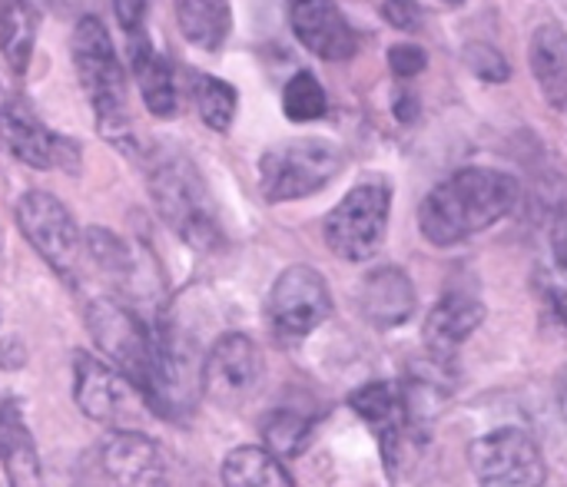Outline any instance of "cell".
<instances>
[{
  "label": "cell",
  "mask_w": 567,
  "mask_h": 487,
  "mask_svg": "<svg viewBox=\"0 0 567 487\" xmlns=\"http://www.w3.org/2000/svg\"><path fill=\"white\" fill-rule=\"evenodd\" d=\"M518 196L515 176L488 166H465L422 199L419 229L432 246L449 249L502 222L518 206Z\"/></svg>",
  "instance_id": "obj_1"
},
{
  "label": "cell",
  "mask_w": 567,
  "mask_h": 487,
  "mask_svg": "<svg viewBox=\"0 0 567 487\" xmlns=\"http://www.w3.org/2000/svg\"><path fill=\"white\" fill-rule=\"evenodd\" d=\"M73 66L80 76V86L93 106L96 129L116 146L133 143V113H130V90L126 73L120 66V56L110 43L106 27L100 17H80L73 30Z\"/></svg>",
  "instance_id": "obj_2"
},
{
  "label": "cell",
  "mask_w": 567,
  "mask_h": 487,
  "mask_svg": "<svg viewBox=\"0 0 567 487\" xmlns=\"http://www.w3.org/2000/svg\"><path fill=\"white\" fill-rule=\"evenodd\" d=\"M150 196L159 219L196 252H213L223 242V229L213 213V196L189 156L163 153L150 169Z\"/></svg>",
  "instance_id": "obj_3"
},
{
  "label": "cell",
  "mask_w": 567,
  "mask_h": 487,
  "mask_svg": "<svg viewBox=\"0 0 567 487\" xmlns=\"http://www.w3.org/2000/svg\"><path fill=\"white\" fill-rule=\"evenodd\" d=\"M342 169V149L332 139L302 136L279 143L262 153L259 176H262V196L269 203H289L319 193L329 186Z\"/></svg>",
  "instance_id": "obj_4"
},
{
  "label": "cell",
  "mask_w": 567,
  "mask_h": 487,
  "mask_svg": "<svg viewBox=\"0 0 567 487\" xmlns=\"http://www.w3.org/2000/svg\"><path fill=\"white\" fill-rule=\"evenodd\" d=\"M389 213H392V189L385 183L372 179L349 189L346 199L322 222L326 246L346 262L372 259L385 242Z\"/></svg>",
  "instance_id": "obj_5"
},
{
  "label": "cell",
  "mask_w": 567,
  "mask_h": 487,
  "mask_svg": "<svg viewBox=\"0 0 567 487\" xmlns=\"http://www.w3.org/2000/svg\"><path fill=\"white\" fill-rule=\"evenodd\" d=\"M73 402L90 422L110 428H130L143 418V408H150L130 375L86 352L73 359Z\"/></svg>",
  "instance_id": "obj_6"
},
{
  "label": "cell",
  "mask_w": 567,
  "mask_h": 487,
  "mask_svg": "<svg viewBox=\"0 0 567 487\" xmlns=\"http://www.w3.org/2000/svg\"><path fill=\"white\" fill-rule=\"evenodd\" d=\"M17 226L53 272H60L66 282H76V266L83 249L80 229L70 209L53 193H40V189L23 193L17 203Z\"/></svg>",
  "instance_id": "obj_7"
},
{
  "label": "cell",
  "mask_w": 567,
  "mask_h": 487,
  "mask_svg": "<svg viewBox=\"0 0 567 487\" xmlns=\"http://www.w3.org/2000/svg\"><path fill=\"white\" fill-rule=\"evenodd\" d=\"M0 143L7 153L33 169H80V146L40 123V116L20 100V93L0 90Z\"/></svg>",
  "instance_id": "obj_8"
},
{
  "label": "cell",
  "mask_w": 567,
  "mask_h": 487,
  "mask_svg": "<svg viewBox=\"0 0 567 487\" xmlns=\"http://www.w3.org/2000/svg\"><path fill=\"white\" fill-rule=\"evenodd\" d=\"M472 472L488 487H538L548 481V465L538 442L522 428H498L468 448Z\"/></svg>",
  "instance_id": "obj_9"
},
{
  "label": "cell",
  "mask_w": 567,
  "mask_h": 487,
  "mask_svg": "<svg viewBox=\"0 0 567 487\" xmlns=\"http://www.w3.org/2000/svg\"><path fill=\"white\" fill-rule=\"evenodd\" d=\"M269 325L279 339H306L332 315V296L312 266H289L266 302Z\"/></svg>",
  "instance_id": "obj_10"
},
{
  "label": "cell",
  "mask_w": 567,
  "mask_h": 487,
  "mask_svg": "<svg viewBox=\"0 0 567 487\" xmlns=\"http://www.w3.org/2000/svg\"><path fill=\"white\" fill-rule=\"evenodd\" d=\"M262 375H266L262 352L243 332L219 335L209 355L203 359V392L223 408H239L246 398H252Z\"/></svg>",
  "instance_id": "obj_11"
},
{
  "label": "cell",
  "mask_w": 567,
  "mask_h": 487,
  "mask_svg": "<svg viewBox=\"0 0 567 487\" xmlns=\"http://www.w3.org/2000/svg\"><path fill=\"white\" fill-rule=\"evenodd\" d=\"M86 329L106 362L143 385L153 352V335L143 329V322L113 299H93L86 305Z\"/></svg>",
  "instance_id": "obj_12"
},
{
  "label": "cell",
  "mask_w": 567,
  "mask_h": 487,
  "mask_svg": "<svg viewBox=\"0 0 567 487\" xmlns=\"http://www.w3.org/2000/svg\"><path fill=\"white\" fill-rule=\"evenodd\" d=\"M289 23L299 43L319 60L339 63L359 50V37L336 0H289Z\"/></svg>",
  "instance_id": "obj_13"
},
{
  "label": "cell",
  "mask_w": 567,
  "mask_h": 487,
  "mask_svg": "<svg viewBox=\"0 0 567 487\" xmlns=\"http://www.w3.org/2000/svg\"><path fill=\"white\" fill-rule=\"evenodd\" d=\"M100 468L116 485H163L166 462L153 438L133 428H116L100 448Z\"/></svg>",
  "instance_id": "obj_14"
},
{
  "label": "cell",
  "mask_w": 567,
  "mask_h": 487,
  "mask_svg": "<svg viewBox=\"0 0 567 487\" xmlns=\"http://www.w3.org/2000/svg\"><path fill=\"white\" fill-rule=\"evenodd\" d=\"M359 309L375 329H395L415 312V286L399 266H379L362 279Z\"/></svg>",
  "instance_id": "obj_15"
},
{
  "label": "cell",
  "mask_w": 567,
  "mask_h": 487,
  "mask_svg": "<svg viewBox=\"0 0 567 487\" xmlns=\"http://www.w3.org/2000/svg\"><path fill=\"white\" fill-rule=\"evenodd\" d=\"M485 322V305L472 296L449 292L435 302V309L425 319V345L435 362H445L455 355V349Z\"/></svg>",
  "instance_id": "obj_16"
},
{
  "label": "cell",
  "mask_w": 567,
  "mask_h": 487,
  "mask_svg": "<svg viewBox=\"0 0 567 487\" xmlns=\"http://www.w3.org/2000/svg\"><path fill=\"white\" fill-rule=\"evenodd\" d=\"M130 66L140 86V96L146 103V110L159 120L176 113V80L173 70L166 63V56L153 46V40L136 30L130 33Z\"/></svg>",
  "instance_id": "obj_17"
},
{
  "label": "cell",
  "mask_w": 567,
  "mask_h": 487,
  "mask_svg": "<svg viewBox=\"0 0 567 487\" xmlns=\"http://www.w3.org/2000/svg\"><path fill=\"white\" fill-rule=\"evenodd\" d=\"M532 76L542 90V96L567 113V33L558 23H542L528 46Z\"/></svg>",
  "instance_id": "obj_18"
},
{
  "label": "cell",
  "mask_w": 567,
  "mask_h": 487,
  "mask_svg": "<svg viewBox=\"0 0 567 487\" xmlns=\"http://www.w3.org/2000/svg\"><path fill=\"white\" fill-rule=\"evenodd\" d=\"M0 465L13 487L40 485V458L33 438L13 405H0Z\"/></svg>",
  "instance_id": "obj_19"
},
{
  "label": "cell",
  "mask_w": 567,
  "mask_h": 487,
  "mask_svg": "<svg viewBox=\"0 0 567 487\" xmlns=\"http://www.w3.org/2000/svg\"><path fill=\"white\" fill-rule=\"evenodd\" d=\"M173 10H176L179 33L193 46L216 53L226 43L229 27H233L229 0H173Z\"/></svg>",
  "instance_id": "obj_20"
},
{
  "label": "cell",
  "mask_w": 567,
  "mask_h": 487,
  "mask_svg": "<svg viewBox=\"0 0 567 487\" xmlns=\"http://www.w3.org/2000/svg\"><path fill=\"white\" fill-rule=\"evenodd\" d=\"M37 10L30 0H0V53L3 63L20 76L33 60Z\"/></svg>",
  "instance_id": "obj_21"
},
{
  "label": "cell",
  "mask_w": 567,
  "mask_h": 487,
  "mask_svg": "<svg viewBox=\"0 0 567 487\" xmlns=\"http://www.w3.org/2000/svg\"><path fill=\"white\" fill-rule=\"evenodd\" d=\"M223 485L229 487H292V475L269 448L243 445L223 462Z\"/></svg>",
  "instance_id": "obj_22"
},
{
  "label": "cell",
  "mask_w": 567,
  "mask_h": 487,
  "mask_svg": "<svg viewBox=\"0 0 567 487\" xmlns=\"http://www.w3.org/2000/svg\"><path fill=\"white\" fill-rule=\"evenodd\" d=\"M196 110L203 116V123L216 133H226L236 120L239 110V93L219 80V76H199L196 80Z\"/></svg>",
  "instance_id": "obj_23"
},
{
  "label": "cell",
  "mask_w": 567,
  "mask_h": 487,
  "mask_svg": "<svg viewBox=\"0 0 567 487\" xmlns=\"http://www.w3.org/2000/svg\"><path fill=\"white\" fill-rule=\"evenodd\" d=\"M326 110H329V96H326L322 83L309 70H299L282 90V113L292 123H312V120L326 116Z\"/></svg>",
  "instance_id": "obj_24"
},
{
  "label": "cell",
  "mask_w": 567,
  "mask_h": 487,
  "mask_svg": "<svg viewBox=\"0 0 567 487\" xmlns=\"http://www.w3.org/2000/svg\"><path fill=\"white\" fill-rule=\"evenodd\" d=\"M262 435H266V448H269L272 455H279V458H296V455H302L306 445H309L312 422L302 418V415H296V412H276V415L266 422Z\"/></svg>",
  "instance_id": "obj_25"
},
{
  "label": "cell",
  "mask_w": 567,
  "mask_h": 487,
  "mask_svg": "<svg viewBox=\"0 0 567 487\" xmlns=\"http://www.w3.org/2000/svg\"><path fill=\"white\" fill-rule=\"evenodd\" d=\"M86 249H90V259H93L103 272L120 276V279L133 272V256H130L126 242L116 239V236L106 232V229L90 226V232H86Z\"/></svg>",
  "instance_id": "obj_26"
},
{
  "label": "cell",
  "mask_w": 567,
  "mask_h": 487,
  "mask_svg": "<svg viewBox=\"0 0 567 487\" xmlns=\"http://www.w3.org/2000/svg\"><path fill=\"white\" fill-rule=\"evenodd\" d=\"M465 63L472 66L475 76H482V80H488V83H505V80L512 76L508 60H505L492 43H472V46L465 50Z\"/></svg>",
  "instance_id": "obj_27"
},
{
  "label": "cell",
  "mask_w": 567,
  "mask_h": 487,
  "mask_svg": "<svg viewBox=\"0 0 567 487\" xmlns=\"http://www.w3.org/2000/svg\"><path fill=\"white\" fill-rule=\"evenodd\" d=\"M389 66H392L395 76L409 80V76H419L429 66V53L419 43H395L389 50Z\"/></svg>",
  "instance_id": "obj_28"
},
{
  "label": "cell",
  "mask_w": 567,
  "mask_h": 487,
  "mask_svg": "<svg viewBox=\"0 0 567 487\" xmlns=\"http://www.w3.org/2000/svg\"><path fill=\"white\" fill-rule=\"evenodd\" d=\"M382 17L399 30H419L422 27V10H419L415 0H385Z\"/></svg>",
  "instance_id": "obj_29"
},
{
  "label": "cell",
  "mask_w": 567,
  "mask_h": 487,
  "mask_svg": "<svg viewBox=\"0 0 567 487\" xmlns=\"http://www.w3.org/2000/svg\"><path fill=\"white\" fill-rule=\"evenodd\" d=\"M146 3L150 0H113V13L120 20V27L126 33H136L143 30V20H146Z\"/></svg>",
  "instance_id": "obj_30"
},
{
  "label": "cell",
  "mask_w": 567,
  "mask_h": 487,
  "mask_svg": "<svg viewBox=\"0 0 567 487\" xmlns=\"http://www.w3.org/2000/svg\"><path fill=\"white\" fill-rule=\"evenodd\" d=\"M551 252H555V266L561 272V279L567 282V213L555 222V232H551Z\"/></svg>",
  "instance_id": "obj_31"
},
{
  "label": "cell",
  "mask_w": 567,
  "mask_h": 487,
  "mask_svg": "<svg viewBox=\"0 0 567 487\" xmlns=\"http://www.w3.org/2000/svg\"><path fill=\"white\" fill-rule=\"evenodd\" d=\"M545 309L561 329H567V292L555 289V286H545Z\"/></svg>",
  "instance_id": "obj_32"
},
{
  "label": "cell",
  "mask_w": 567,
  "mask_h": 487,
  "mask_svg": "<svg viewBox=\"0 0 567 487\" xmlns=\"http://www.w3.org/2000/svg\"><path fill=\"white\" fill-rule=\"evenodd\" d=\"M395 116H399L402 123H412V120L419 116V100H415V93L402 90V93L395 96Z\"/></svg>",
  "instance_id": "obj_33"
},
{
  "label": "cell",
  "mask_w": 567,
  "mask_h": 487,
  "mask_svg": "<svg viewBox=\"0 0 567 487\" xmlns=\"http://www.w3.org/2000/svg\"><path fill=\"white\" fill-rule=\"evenodd\" d=\"M558 405H561V415L567 418V369L558 375Z\"/></svg>",
  "instance_id": "obj_34"
},
{
  "label": "cell",
  "mask_w": 567,
  "mask_h": 487,
  "mask_svg": "<svg viewBox=\"0 0 567 487\" xmlns=\"http://www.w3.org/2000/svg\"><path fill=\"white\" fill-rule=\"evenodd\" d=\"M442 3H449V7H462L465 0H442Z\"/></svg>",
  "instance_id": "obj_35"
}]
</instances>
